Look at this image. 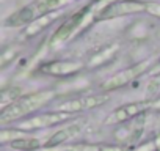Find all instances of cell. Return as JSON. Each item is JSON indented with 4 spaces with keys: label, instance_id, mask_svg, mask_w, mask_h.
Returning a JSON list of instances; mask_svg holds the SVG:
<instances>
[{
    "label": "cell",
    "instance_id": "6da1fadb",
    "mask_svg": "<svg viewBox=\"0 0 160 151\" xmlns=\"http://www.w3.org/2000/svg\"><path fill=\"white\" fill-rule=\"evenodd\" d=\"M71 0H33L27 7H24L19 11H16L14 14H11L5 21V25L7 27H21V25L33 24L36 19L46 16L47 13L66 5Z\"/></svg>",
    "mask_w": 160,
    "mask_h": 151
},
{
    "label": "cell",
    "instance_id": "4fadbf2b",
    "mask_svg": "<svg viewBox=\"0 0 160 151\" xmlns=\"http://www.w3.org/2000/svg\"><path fill=\"white\" fill-rule=\"evenodd\" d=\"M50 19H52V16H49V14H46V16L36 19L33 24L28 25V29H27V35H35L36 32H39L41 29H44V27L50 22Z\"/></svg>",
    "mask_w": 160,
    "mask_h": 151
},
{
    "label": "cell",
    "instance_id": "9a60e30c",
    "mask_svg": "<svg viewBox=\"0 0 160 151\" xmlns=\"http://www.w3.org/2000/svg\"><path fill=\"white\" fill-rule=\"evenodd\" d=\"M146 11L151 13L152 16H155V18H160V3H148Z\"/></svg>",
    "mask_w": 160,
    "mask_h": 151
},
{
    "label": "cell",
    "instance_id": "8fae6325",
    "mask_svg": "<svg viewBox=\"0 0 160 151\" xmlns=\"http://www.w3.org/2000/svg\"><path fill=\"white\" fill-rule=\"evenodd\" d=\"M10 145H11V148L19 149V151H33V149L41 146L39 140L35 138V137H22V138H18V140H11Z\"/></svg>",
    "mask_w": 160,
    "mask_h": 151
},
{
    "label": "cell",
    "instance_id": "7a4b0ae2",
    "mask_svg": "<svg viewBox=\"0 0 160 151\" xmlns=\"http://www.w3.org/2000/svg\"><path fill=\"white\" fill-rule=\"evenodd\" d=\"M52 98H53V91H38V93L25 95V96L19 98L18 101H14L13 104L2 109V112H0V123L7 124L8 121L18 120V118L36 110L38 107L44 106Z\"/></svg>",
    "mask_w": 160,
    "mask_h": 151
},
{
    "label": "cell",
    "instance_id": "30bf717a",
    "mask_svg": "<svg viewBox=\"0 0 160 151\" xmlns=\"http://www.w3.org/2000/svg\"><path fill=\"white\" fill-rule=\"evenodd\" d=\"M80 68H82V65L74 63V61H53L50 65H46L42 71L52 76H68V74L78 71Z\"/></svg>",
    "mask_w": 160,
    "mask_h": 151
},
{
    "label": "cell",
    "instance_id": "5bb4252c",
    "mask_svg": "<svg viewBox=\"0 0 160 151\" xmlns=\"http://www.w3.org/2000/svg\"><path fill=\"white\" fill-rule=\"evenodd\" d=\"M72 149L74 151H119L118 148H104L98 145H77Z\"/></svg>",
    "mask_w": 160,
    "mask_h": 151
},
{
    "label": "cell",
    "instance_id": "3957f363",
    "mask_svg": "<svg viewBox=\"0 0 160 151\" xmlns=\"http://www.w3.org/2000/svg\"><path fill=\"white\" fill-rule=\"evenodd\" d=\"M146 8H148V3L138 2V0H118V2H112L105 8H102L98 14V19L107 21L113 18H121L132 13H141Z\"/></svg>",
    "mask_w": 160,
    "mask_h": 151
},
{
    "label": "cell",
    "instance_id": "277c9868",
    "mask_svg": "<svg viewBox=\"0 0 160 151\" xmlns=\"http://www.w3.org/2000/svg\"><path fill=\"white\" fill-rule=\"evenodd\" d=\"M148 66H149V60H144V61H141V63H138V65H135V66H130V68H127V69H124V71L116 72L115 76H112L108 81H105V82L102 84V90H104V91H110V90L119 88V87H122V85L132 82L133 79H137L138 76H141V74L146 71Z\"/></svg>",
    "mask_w": 160,
    "mask_h": 151
},
{
    "label": "cell",
    "instance_id": "5b68a950",
    "mask_svg": "<svg viewBox=\"0 0 160 151\" xmlns=\"http://www.w3.org/2000/svg\"><path fill=\"white\" fill-rule=\"evenodd\" d=\"M110 96L108 95H93V96H83V98H75L71 101H66L63 104L58 106V112H64V113H74V112H80V110H88L93 107H98L101 104H104L105 101H108Z\"/></svg>",
    "mask_w": 160,
    "mask_h": 151
},
{
    "label": "cell",
    "instance_id": "52a82bcc",
    "mask_svg": "<svg viewBox=\"0 0 160 151\" xmlns=\"http://www.w3.org/2000/svg\"><path fill=\"white\" fill-rule=\"evenodd\" d=\"M69 117V113L64 112H53V113H44V115H38L33 117L30 120H25L19 128L22 131H28V129H39V128H47V126H53L61 123L63 120H66Z\"/></svg>",
    "mask_w": 160,
    "mask_h": 151
},
{
    "label": "cell",
    "instance_id": "7c38bea8",
    "mask_svg": "<svg viewBox=\"0 0 160 151\" xmlns=\"http://www.w3.org/2000/svg\"><path fill=\"white\" fill-rule=\"evenodd\" d=\"M19 93H21V90L19 88H3V91H2V104H3V107H7V106H10V104H13L14 101H18L19 99Z\"/></svg>",
    "mask_w": 160,
    "mask_h": 151
},
{
    "label": "cell",
    "instance_id": "9c48e42d",
    "mask_svg": "<svg viewBox=\"0 0 160 151\" xmlns=\"http://www.w3.org/2000/svg\"><path fill=\"white\" fill-rule=\"evenodd\" d=\"M82 129H83L82 123L69 124V126L63 128L61 131L55 132V134L50 137V140L47 142V146H57V145H60V143H63V142H66V140H69V138H74V137H77V135L80 134V131H82Z\"/></svg>",
    "mask_w": 160,
    "mask_h": 151
},
{
    "label": "cell",
    "instance_id": "ba28073f",
    "mask_svg": "<svg viewBox=\"0 0 160 151\" xmlns=\"http://www.w3.org/2000/svg\"><path fill=\"white\" fill-rule=\"evenodd\" d=\"M85 11L87 10H82V11H78L75 16H72L71 19H68L55 33H53V36H52V44H60V43H63V41H66L72 33H74V30L82 24V21H83V18H85Z\"/></svg>",
    "mask_w": 160,
    "mask_h": 151
},
{
    "label": "cell",
    "instance_id": "8992f818",
    "mask_svg": "<svg viewBox=\"0 0 160 151\" xmlns=\"http://www.w3.org/2000/svg\"><path fill=\"white\" fill-rule=\"evenodd\" d=\"M151 104L149 102H130L126 106L118 107L113 113L108 115V118L105 120V124H116V123H122L138 113H141L143 110H146Z\"/></svg>",
    "mask_w": 160,
    "mask_h": 151
}]
</instances>
